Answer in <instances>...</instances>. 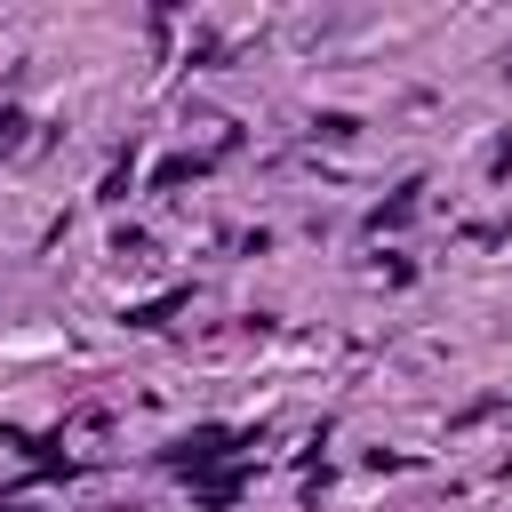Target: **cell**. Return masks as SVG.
I'll return each instance as SVG.
<instances>
[{
	"label": "cell",
	"instance_id": "obj_1",
	"mask_svg": "<svg viewBox=\"0 0 512 512\" xmlns=\"http://www.w3.org/2000/svg\"><path fill=\"white\" fill-rule=\"evenodd\" d=\"M240 432H224V424H200V432H184L176 448H168V472H184V480H200L208 464H216V448H232Z\"/></svg>",
	"mask_w": 512,
	"mask_h": 512
},
{
	"label": "cell",
	"instance_id": "obj_2",
	"mask_svg": "<svg viewBox=\"0 0 512 512\" xmlns=\"http://www.w3.org/2000/svg\"><path fill=\"white\" fill-rule=\"evenodd\" d=\"M184 304H192V296H184V288H168V296H152V304H136V312H128V328H160V320H176Z\"/></svg>",
	"mask_w": 512,
	"mask_h": 512
},
{
	"label": "cell",
	"instance_id": "obj_3",
	"mask_svg": "<svg viewBox=\"0 0 512 512\" xmlns=\"http://www.w3.org/2000/svg\"><path fill=\"white\" fill-rule=\"evenodd\" d=\"M408 200H416V184H400V192H392V200H384L368 224H376V232H384V224H400V216H408Z\"/></svg>",
	"mask_w": 512,
	"mask_h": 512
},
{
	"label": "cell",
	"instance_id": "obj_4",
	"mask_svg": "<svg viewBox=\"0 0 512 512\" xmlns=\"http://www.w3.org/2000/svg\"><path fill=\"white\" fill-rule=\"evenodd\" d=\"M504 472H512V456H504Z\"/></svg>",
	"mask_w": 512,
	"mask_h": 512
}]
</instances>
